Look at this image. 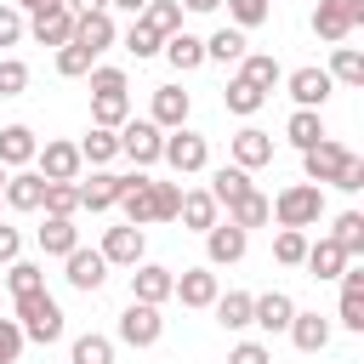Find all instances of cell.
<instances>
[{
	"label": "cell",
	"instance_id": "39",
	"mask_svg": "<svg viewBox=\"0 0 364 364\" xmlns=\"http://www.w3.org/2000/svg\"><path fill=\"white\" fill-rule=\"evenodd\" d=\"M284 136H290L296 148H313V142H318V136H330V131H324L318 108H296V114L284 119Z\"/></svg>",
	"mask_w": 364,
	"mask_h": 364
},
{
	"label": "cell",
	"instance_id": "22",
	"mask_svg": "<svg viewBox=\"0 0 364 364\" xmlns=\"http://www.w3.org/2000/svg\"><path fill=\"white\" fill-rule=\"evenodd\" d=\"M284 336H290L301 353H324V347H330V318H324V313H301V307H296V313H290V324H284Z\"/></svg>",
	"mask_w": 364,
	"mask_h": 364
},
{
	"label": "cell",
	"instance_id": "4",
	"mask_svg": "<svg viewBox=\"0 0 364 364\" xmlns=\"http://www.w3.org/2000/svg\"><path fill=\"white\" fill-rule=\"evenodd\" d=\"M353 28H364V0H318L313 11V34L324 46H341Z\"/></svg>",
	"mask_w": 364,
	"mask_h": 364
},
{
	"label": "cell",
	"instance_id": "45",
	"mask_svg": "<svg viewBox=\"0 0 364 364\" xmlns=\"http://www.w3.org/2000/svg\"><path fill=\"white\" fill-rule=\"evenodd\" d=\"M159 46H165V34H154V28L142 23V17H136V23L125 28V51H131L136 63H142V57H159Z\"/></svg>",
	"mask_w": 364,
	"mask_h": 364
},
{
	"label": "cell",
	"instance_id": "30",
	"mask_svg": "<svg viewBox=\"0 0 364 364\" xmlns=\"http://www.w3.org/2000/svg\"><path fill=\"white\" fill-rule=\"evenodd\" d=\"M262 102H267V91H262V85H250V80H239V74H233V80H228V91H222V108H228V114H239V119H250Z\"/></svg>",
	"mask_w": 364,
	"mask_h": 364
},
{
	"label": "cell",
	"instance_id": "49",
	"mask_svg": "<svg viewBox=\"0 0 364 364\" xmlns=\"http://www.w3.org/2000/svg\"><path fill=\"white\" fill-rule=\"evenodd\" d=\"M85 80H91V97L125 91V68H114V63H91V68H85Z\"/></svg>",
	"mask_w": 364,
	"mask_h": 364
},
{
	"label": "cell",
	"instance_id": "59",
	"mask_svg": "<svg viewBox=\"0 0 364 364\" xmlns=\"http://www.w3.org/2000/svg\"><path fill=\"white\" fill-rule=\"evenodd\" d=\"M176 6H182V11H216L222 0H176Z\"/></svg>",
	"mask_w": 364,
	"mask_h": 364
},
{
	"label": "cell",
	"instance_id": "14",
	"mask_svg": "<svg viewBox=\"0 0 364 364\" xmlns=\"http://www.w3.org/2000/svg\"><path fill=\"white\" fill-rule=\"evenodd\" d=\"M74 40H80V46L91 51V57H102V51H108V46L119 40V28H114L108 6H102V11H80V17H74Z\"/></svg>",
	"mask_w": 364,
	"mask_h": 364
},
{
	"label": "cell",
	"instance_id": "17",
	"mask_svg": "<svg viewBox=\"0 0 364 364\" xmlns=\"http://www.w3.org/2000/svg\"><path fill=\"white\" fill-rule=\"evenodd\" d=\"M125 193V176L119 171H108V165H97L91 171V182H80V210H114V199Z\"/></svg>",
	"mask_w": 364,
	"mask_h": 364
},
{
	"label": "cell",
	"instance_id": "34",
	"mask_svg": "<svg viewBox=\"0 0 364 364\" xmlns=\"http://www.w3.org/2000/svg\"><path fill=\"white\" fill-rule=\"evenodd\" d=\"M245 51H250L245 28H216V34L205 40V63H239Z\"/></svg>",
	"mask_w": 364,
	"mask_h": 364
},
{
	"label": "cell",
	"instance_id": "9",
	"mask_svg": "<svg viewBox=\"0 0 364 364\" xmlns=\"http://www.w3.org/2000/svg\"><path fill=\"white\" fill-rule=\"evenodd\" d=\"M347 154H353V148H341V142H330V136H318L313 148H301V171H307V182L330 188V182H336V171L347 165Z\"/></svg>",
	"mask_w": 364,
	"mask_h": 364
},
{
	"label": "cell",
	"instance_id": "28",
	"mask_svg": "<svg viewBox=\"0 0 364 364\" xmlns=\"http://www.w3.org/2000/svg\"><path fill=\"white\" fill-rule=\"evenodd\" d=\"M40 199H46L40 171H6V205L11 210H40Z\"/></svg>",
	"mask_w": 364,
	"mask_h": 364
},
{
	"label": "cell",
	"instance_id": "35",
	"mask_svg": "<svg viewBox=\"0 0 364 364\" xmlns=\"http://www.w3.org/2000/svg\"><path fill=\"white\" fill-rule=\"evenodd\" d=\"M245 193H250V171H239V165H222V171L210 176V199H216L222 210H228L233 199H245Z\"/></svg>",
	"mask_w": 364,
	"mask_h": 364
},
{
	"label": "cell",
	"instance_id": "5",
	"mask_svg": "<svg viewBox=\"0 0 364 364\" xmlns=\"http://www.w3.org/2000/svg\"><path fill=\"white\" fill-rule=\"evenodd\" d=\"M119 154L136 165V171H148V165H159V148H165V131L154 125V119H125L119 131Z\"/></svg>",
	"mask_w": 364,
	"mask_h": 364
},
{
	"label": "cell",
	"instance_id": "40",
	"mask_svg": "<svg viewBox=\"0 0 364 364\" xmlns=\"http://www.w3.org/2000/svg\"><path fill=\"white\" fill-rule=\"evenodd\" d=\"M250 301H256V296H245V290L216 296V301H210V307H216V324H222V330H245V324H250Z\"/></svg>",
	"mask_w": 364,
	"mask_h": 364
},
{
	"label": "cell",
	"instance_id": "8",
	"mask_svg": "<svg viewBox=\"0 0 364 364\" xmlns=\"http://www.w3.org/2000/svg\"><path fill=\"white\" fill-rule=\"evenodd\" d=\"M102 262L108 267H136L142 256H148V239H142V228H131V222H119V228H108L102 233Z\"/></svg>",
	"mask_w": 364,
	"mask_h": 364
},
{
	"label": "cell",
	"instance_id": "19",
	"mask_svg": "<svg viewBox=\"0 0 364 364\" xmlns=\"http://www.w3.org/2000/svg\"><path fill=\"white\" fill-rule=\"evenodd\" d=\"M176 222L188 233H205L210 222H222V205L210 199V188H182V205H176Z\"/></svg>",
	"mask_w": 364,
	"mask_h": 364
},
{
	"label": "cell",
	"instance_id": "6",
	"mask_svg": "<svg viewBox=\"0 0 364 364\" xmlns=\"http://www.w3.org/2000/svg\"><path fill=\"white\" fill-rule=\"evenodd\" d=\"M245 250H250L245 228H233V222H210L205 228V267H233V262H245Z\"/></svg>",
	"mask_w": 364,
	"mask_h": 364
},
{
	"label": "cell",
	"instance_id": "32",
	"mask_svg": "<svg viewBox=\"0 0 364 364\" xmlns=\"http://www.w3.org/2000/svg\"><path fill=\"white\" fill-rule=\"evenodd\" d=\"M228 222H233V228H245V233H250V228H262V222H273L267 193H256V188H250L245 199H233V205H228Z\"/></svg>",
	"mask_w": 364,
	"mask_h": 364
},
{
	"label": "cell",
	"instance_id": "7",
	"mask_svg": "<svg viewBox=\"0 0 364 364\" xmlns=\"http://www.w3.org/2000/svg\"><path fill=\"white\" fill-rule=\"evenodd\" d=\"M114 330H119V341H125V347H154V341L165 336V318H159V307H154V301H131V307L119 313V324H114Z\"/></svg>",
	"mask_w": 364,
	"mask_h": 364
},
{
	"label": "cell",
	"instance_id": "26",
	"mask_svg": "<svg viewBox=\"0 0 364 364\" xmlns=\"http://www.w3.org/2000/svg\"><path fill=\"white\" fill-rule=\"evenodd\" d=\"M28 34H34L40 46H68V40H74V11H68V6H51V11H34V23H28Z\"/></svg>",
	"mask_w": 364,
	"mask_h": 364
},
{
	"label": "cell",
	"instance_id": "41",
	"mask_svg": "<svg viewBox=\"0 0 364 364\" xmlns=\"http://www.w3.org/2000/svg\"><path fill=\"white\" fill-rule=\"evenodd\" d=\"M40 210H46V216H74V210H80V182H46Z\"/></svg>",
	"mask_w": 364,
	"mask_h": 364
},
{
	"label": "cell",
	"instance_id": "3",
	"mask_svg": "<svg viewBox=\"0 0 364 364\" xmlns=\"http://www.w3.org/2000/svg\"><path fill=\"white\" fill-rule=\"evenodd\" d=\"M159 159H165L176 176H193V171H205V165H210V142H205L199 131L176 125V131H165V148H159Z\"/></svg>",
	"mask_w": 364,
	"mask_h": 364
},
{
	"label": "cell",
	"instance_id": "18",
	"mask_svg": "<svg viewBox=\"0 0 364 364\" xmlns=\"http://www.w3.org/2000/svg\"><path fill=\"white\" fill-rule=\"evenodd\" d=\"M148 182H154V176L131 171V176H125V193L114 199V205H119V216H125L131 228H148V222H154V193H148Z\"/></svg>",
	"mask_w": 364,
	"mask_h": 364
},
{
	"label": "cell",
	"instance_id": "27",
	"mask_svg": "<svg viewBox=\"0 0 364 364\" xmlns=\"http://www.w3.org/2000/svg\"><path fill=\"white\" fill-rule=\"evenodd\" d=\"M159 51H165V63H171L176 74H193V68L205 63V40H199V34H188V28L165 34V46H159Z\"/></svg>",
	"mask_w": 364,
	"mask_h": 364
},
{
	"label": "cell",
	"instance_id": "1",
	"mask_svg": "<svg viewBox=\"0 0 364 364\" xmlns=\"http://www.w3.org/2000/svg\"><path fill=\"white\" fill-rule=\"evenodd\" d=\"M17 301V324H23V341H40V347H51L57 336H63V307H57V296L40 284V290H23V296H11Z\"/></svg>",
	"mask_w": 364,
	"mask_h": 364
},
{
	"label": "cell",
	"instance_id": "51",
	"mask_svg": "<svg viewBox=\"0 0 364 364\" xmlns=\"http://www.w3.org/2000/svg\"><path fill=\"white\" fill-rule=\"evenodd\" d=\"M23 91H28V63L0 57V97H23Z\"/></svg>",
	"mask_w": 364,
	"mask_h": 364
},
{
	"label": "cell",
	"instance_id": "37",
	"mask_svg": "<svg viewBox=\"0 0 364 364\" xmlns=\"http://www.w3.org/2000/svg\"><path fill=\"white\" fill-rule=\"evenodd\" d=\"M336 85H364V51L358 46H336V57H330V68H324Z\"/></svg>",
	"mask_w": 364,
	"mask_h": 364
},
{
	"label": "cell",
	"instance_id": "20",
	"mask_svg": "<svg viewBox=\"0 0 364 364\" xmlns=\"http://www.w3.org/2000/svg\"><path fill=\"white\" fill-rule=\"evenodd\" d=\"M188 114H193V97H188L182 85H159V91H154V114H148V119H154L159 131L188 125Z\"/></svg>",
	"mask_w": 364,
	"mask_h": 364
},
{
	"label": "cell",
	"instance_id": "44",
	"mask_svg": "<svg viewBox=\"0 0 364 364\" xmlns=\"http://www.w3.org/2000/svg\"><path fill=\"white\" fill-rule=\"evenodd\" d=\"M142 23H148L154 34H176V28H182V6H176V0H148V6H142Z\"/></svg>",
	"mask_w": 364,
	"mask_h": 364
},
{
	"label": "cell",
	"instance_id": "60",
	"mask_svg": "<svg viewBox=\"0 0 364 364\" xmlns=\"http://www.w3.org/2000/svg\"><path fill=\"white\" fill-rule=\"evenodd\" d=\"M108 6H119V11H131V17H142V6H148V0H108Z\"/></svg>",
	"mask_w": 364,
	"mask_h": 364
},
{
	"label": "cell",
	"instance_id": "55",
	"mask_svg": "<svg viewBox=\"0 0 364 364\" xmlns=\"http://www.w3.org/2000/svg\"><path fill=\"white\" fill-rule=\"evenodd\" d=\"M228 364H273V353H267L262 341H239V347L228 353Z\"/></svg>",
	"mask_w": 364,
	"mask_h": 364
},
{
	"label": "cell",
	"instance_id": "24",
	"mask_svg": "<svg viewBox=\"0 0 364 364\" xmlns=\"http://www.w3.org/2000/svg\"><path fill=\"white\" fill-rule=\"evenodd\" d=\"M290 313H296V301H290L284 290H267V296H256V301H250V324H256V330H267V336H279V330L290 324Z\"/></svg>",
	"mask_w": 364,
	"mask_h": 364
},
{
	"label": "cell",
	"instance_id": "47",
	"mask_svg": "<svg viewBox=\"0 0 364 364\" xmlns=\"http://www.w3.org/2000/svg\"><path fill=\"white\" fill-rule=\"evenodd\" d=\"M40 284H46V267H34V262H6V290H11V296L40 290Z\"/></svg>",
	"mask_w": 364,
	"mask_h": 364
},
{
	"label": "cell",
	"instance_id": "50",
	"mask_svg": "<svg viewBox=\"0 0 364 364\" xmlns=\"http://www.w3.org/2000/svg\"><path fill=\"white\" fill-rule=\"evenodd\" d=\"M148 193H154V222H176L182 188H176V182H148Z\"/></svg>",
	"mask_w": 364,
	"mask_h": 364
},
{
	"label": "cell",
	"instance_id": "52",
	"mask_svg": "<svg viewBox=\"0 0 364 364\" xmlns=\"http://www.w3.org/2000/svg\"><path fill=\"white\" fill-rule=\"evenodd\" d=\"M17 358H23V324L0 318V364H17Z\"/></svg>",
	"mask_w": 364,
	"mask_h": 364
},
{
	"label": "cell",
	"instance_id": "13",
	"mask_svg": "<svg viewBox=\"0 0 364 364\" xmlns=\"http://www.w3.org/2000/svg\"><path fill=\"white\" fill-rule=\"evenodd\" d=\"M171 284H176V273L171 267H159V262H136L131 267V301H171Z\"/></svg>",
	"mask_w": 364,
	"mask_h": 364
},
{
	"label": "cell",
	"instance_id": "42",
	"mask_svg": "<svg viewBox=\"0 0 364 364\" xmlns=\"http://www.w3.org/2000/svg\"><path fill=\"white\" fill-rule=\"evenodd\" d=\"M301 256H307V228H279L273 262H279V267H301Z\"/></svg>",
	"mask_w": 364,
	"mask_h": 364
},
{
	"label": "cell",
	"instance_id": "46",
	"mask_svg": "<svg viewBox=\"0 0 364 364\" xmlns=\"http://www.w3.org/2000/svg\"><path fill=\"white\" fill-rule=\"evenodd\" d=\"M91 63H97V57H91V51H85L80 40L57 46V74H63V80H85V68H91Z\"/></svg>",
	"mask_w": 364,
	"mask_h": 364
},
{
	"label": "cell",
	"instance_id": "31",
	"mask_svg": "<svg viewBox=\"0 0 364 364\" xmlns=\"http://www.w3.org/2000/svg\"><path fill=\"white\" fill-rule=\"evenodd\" d=\"M80 159H85L91 171H97V165H114V159H119V136L102 131V125H91V131L80 136Z\"/></svg>",
	"mask_w": 364,
	"mask_h": 364
},
{
	"label": "cell",
	"instance_id": "15",
	"mask_svg": "<svg viewBox=\"0 0 364 364\" xmlns=\"http://www.w3.org/2000/svg\"><path fill=\"white\" fill-rule=\"evenodd\" d=\"M284 85H290L296 108H324V97L336 91V80H330L324 68H290V74H284Z\"/></svg>",
	"mask_w": 364,
	"mask_h": 364
},
{
	"label": "cell",
	"instance_id": "54",
	"mask_svg": "<svg viewBox=\"0 0 364 364\" xmlns=\"http://www.w3.org/2000/svg\"><path fill=\"white\" fill-rule=\"evenodd\" d=\"M330 188H341V193H358V188H364V159H358V154H347V165L336 171V182H330Z\"/></svg>",
	"mask_w": 364,
	"mask_h": 364
},
{
	"label": "cell",
	"instance_id": "10",
	"mask_svg": "<svg viewBox=\"0 0 364 364\" xmlns=\"http://www.w3.org/2000/svg\"><path fill=\"white\" fill-rule=\"evenodd\" d=\"M34 165H40V176L46 182H80V142H46L40 154H34Z\"/></svg>",
	"mask_w": 364,
	"mask_h": 364
},
{
	"label": "cell",
	"instance_id": "57",
	"mask_svg": "<svg viewBox=\"0 0 364 364\" xmlns=\"http://www.w3.org/2000/svg\"><path fill=\"white\" fill-rule=\"evenodd\" d=\"M63 6H68V11H74V17H80V11H102V6H108V0H63Z\"/></svg>",
	"mask_w": 364,
	"mask_h": 364
},
{
	"label": "cell",
	"instance_id": "25",
	"mask_svg": "<svg viewBox=\"0 0 364 364\" xmlns=\"http://www.w3.org/2000/svg\"><path fill=\"white\" fill-rule=\"evenodd\" d=\"M34 154H40V136L28 125H0V165L6 171H23Z\"/></svg>",
	"mask_w": 364,
	"mask_h": 364
},
{
	"label": "cell",
	"instance_id": "12",
	"mask_svg": "<svg viewBox=\"0 0 364 364\" xmlns=\"http://www.w3.org/2000/svg\"><path fill=\"white\" fill-rule=\"evenodd\" d=\"M171 296H176L182 307H210V301L222 296L216 267H182V273H176V284H171Z\"/></svg>",
	"mask_w": 364,
	"mask_h": 364
},
{
	"label": "cell",
	"instance_id": "38",
	"mask_svg": "<svg viewBox=\"0 0 364 364\" xmlns=\"http://www.w3.org/2000/svg\"><path fill=\"white\" fill-rule=\"evenodd\" d=\"M125 119H131V97H125V91H108V97H97V102H91V125L119 131Z\"/></svg>",
	"mask_w": 364,
	"mask_h": 364
},
{
	"label": "cell",
	"instance_id": "48",
	"mask_svg": "<svg viewBox=\"0 0 364 364\" xmlns=\"http://www.w3.org/2000/svg\"><path fill=\"white\" fill-rule=\"evenodd\" d=\"M267 11H273V0H228L233 28H262V23H267Z\"/></svg>",
	"mask_w": 364,
	"mask_h": 364
},
{
	"label": "cell",
	"instance_id": "29",
	"mask_svg": "<svg viewBox=\"0 0 364 364\" xmlns=\"http://www.w3.org/2000/svg\"><path fill=\"white\" fill-rule=\"evenodd\" d=\"M239 80H250V85L273 91V85L284 80V68H279V57H267V51H245V57H239Z\"/></svg>",
	"mask_w": 364,
	"mask_h": 364
},
{
	"label": "cell",
	"instance_id": "58",
	"mask_svg": "<svg viewBox=\"0 0 364 364\" xmlns=\"http://www.w3.org/2000/svg\"><path fill=\"white\" fill-rule=\"evenodd\" d=\"M17 11H51V6H63V0H11Z\"/></svg>",
	"mask_w": 364,
	"mask_h": 364
},
{
	"label": "cell",
	"instance_id": "53",
	"mask_svg": "<svg viewBox=\"0 0 364 364\" xmlns=\"http://www.w3.org/2000/svg\"><path fill=\"white\" fill-rule=\"evenodd\" d=\"M23 34H28V23H23V11L6 0V6H0V46H17Z\"/></svg>",
	"mask_w": 364,
	"mask_h": 364
},
{
	"label": "cell",
	"instance_id": "36",
	"mask_svg": "<svg viewBox=\"0 0 364 364\" xmlns=\"http://www.w3.org/2000/svg\"><path fill=\"white\" fill-rule=\"evenodd\" d=\"M330 239L347 250V262H358V256H364V210H341L336 228H330Z\"/></svg>",
	"mask_w": 364,
	"mask_h": 364
},
{
	"label": "cell",
	"instance_id": "2",
	"mask_svg": "<svg viewBox=\"0 0 364 364\" xmlns=\"http://www.w3.org/2000/svg\"><path fill=\"white\" fill-rule=\"evenodd\" d=\"M267 205H273V222H279V228H318V216H324V188H318V182H290V188H279Z\"/></svg>",
	"mask_w": 364,
	"mask_h": 364
},
{
	"label": "cell",
	"instance_id": "21",
	"mask_svg": "<svg viewBox=\"0 0 364 364\" xmlns=\"http://www.w3.org/2000/svg\"><path fill=\"white\" fill-rule=\"evenodd\" d=\"M336 318L347 330H364V267L358 262L341 267V307H336Z\"/></svg>",
	"mask_w": 364,
	"mask_h": 364
},
{
	"label": "cell",
	"instance_id": "61",
	"mask_svg": "<svg viewBox=\"0 0 364 364\" xmlns=\"http://www.w3.org/2000/svg\"><path fill=\"white\" fill-rule=\"evenodd\" d=\"M0 205H6V165H0Z\"/></svg>",
	"mask_w": 364,
	"mask_h": 364
},
{
	"label": "cell",
	"instance_id": "43",
	"mask_svg": "<svg viewBox=\"0 0 364 364\" xmlns=\"http://www.w3.org/2000/svg\"><path fill=\"white\" fill-rule=\"evenodd\" d=\"M68 364H114V341L108 336H74Z\"/></svg>",
	"mask_w": 364,
	"mask_h": 364
},
{
	"label": "cell",
	"instance_id": "56",
	"mask_svg": "<svg viewBox=\"0 0 364 364\" xmlns=\"http://www.w3.org/2000/svg\"><path fill=\"white\" fill-rule=\"evenodd\" d=\"M17 250H23V233L0 222V262H17Z\"/></svg>",
	"mask_w": 364,
	"mask_h": 364
},
{
	"label": "cell",
	"instance_id": "23",
	"mask_svg": "<svg viewBox=\"0 0 364 364\" xmlns=\"http://www.w3.org/2000/svg\"><path fill=\"white\" fill-rule=\"evenodd\" d=\"M301 267L313 273V279H341V267H347V250L324 233V239H307V256H301Z\"/></svg>",
	"mask_w": 364,
	"mask_h": 364
},
{
	"label": "cell",
	"instance_id": "33",
	"mask_svg": "<svg viewBox=\"0 0 364 364\" xmlns=\"http://www.w3.org/2000/svg\"><path fill=\"white\" fill-rule=\"evenodd\" d=\"M74 245H80L74 216H46V228H40V250H46V256H68Z\"/></svg>",
	"mask_w": 364,
	"mask_h": 364
},
{
	"label": "cell",
	"instance_id": "16",
	"mask_svg": "<svg viewBox=\"0 0 364 364\" xmlns=\"http://www.w3.org/2000/svg\"><path fill=\"white\" fill-rule=\"evenodd\" d=\"M233 165L239 171H262V165H273V136L267 131H256V125H245V131H233Z\"/></svg>",
	"mask_w": 364,
	"mask_h": 364
},
{
	"label": "cell",
	"instance_id": "11",
	"mask_svg": "<svg viewBox=\"0 0 364 364\" xmlns=\"http://www.w3.org/2000/svg\"><path fill=\"white\" fill-rule=\"evenodd\" d=\"M63 267H68L63 279H68L74 290H85V296H91V290H102V279H108V262H102V250H85V245H74V250L63 256Z\"/></svg>",
	"mask_w": 364,
	"mask_h": 364
}]
</instances>
